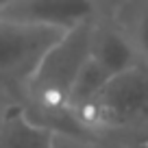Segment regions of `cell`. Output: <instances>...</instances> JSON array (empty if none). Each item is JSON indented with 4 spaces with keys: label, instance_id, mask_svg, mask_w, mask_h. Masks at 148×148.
<instances>
[{
    "label": "cell",
    "instance_id": "3",
    "mask_svg": "<svg viewBox=\"0 0 148 148\" xmlns=\"http://www.w3.org/2000/svg\"><path fill=\"white\" fill-rule=\"evenodd\" d=\"M116 2L118 0H11L0 9V18L65 33L111 13Z\"/></svg>",
    "mask_w": 148,
    "mask_h": 148
},
{
    "label": "cell",
    "instance_id": "9",
    "mask_svg": "<svg viewBox=\"0 0 148 148\" xmlns=\"http://www.w3.org/2000/svg\"><path fill=\"white\" fill-rule=\"evenodd\" d=\"M15 105H20V100H15L13 96H11L7 89L0 87V129H2V124H5L7 116H9V111L13 109Z\"/></svg>",
    "mask_w": 148,
    "mask_h": 148
},
{
    "label": "cell",
    "instance_id": "5",
    "mask_svg": "<svg viewBox=\"0 0 148 148\" xmlns=\"http://www.w3.org/2000/svg\"><path fill=\"white\" fill-rule=\"evenodd\" d=\"M0 148H52V133L28 120L22 105H15L0 129Z\"/></svg>",
    "mask_w": 148,
    "mask_h": 148
},
{
    "label": "cell",
    "instance_id": "6",
    "mask_svg": "<svg viewBox=\"0 0 148 148\" xmlns=\"http://www.w3.org/2000/svg\"><path fill=\"white\" fill-rule=\"evenodd\" d=\"M111 15L129 35L139 63L148 68V0H118Z\"/></svg>",
    "mask_w": 148,
    "mask_h": 148
},
{
    "label": "cell",
    "instance_id": "4",
    "mask_svg": "<svg viewBox=\"0 0 148 148\" xmlns=\"http://www.w3.org/2000/svg\"><path fill=\"white\" fill-rule=\"evenodd\" d=\"M89 59L96 61L109 76H116V74L139 63L137 52H135L129 35L111 13L102 15L100 20L92 24Z\"/></svg>",
    "mask_w": 148,
    "mask_h": 148
},
{
    "label": "cell",
    "instance_id": "8",
    "mask_svg": "<svg viewBox=\"0 0 148 148\" xmlns=\"http://www.w3.org/2000/svg\"><path fill=\"white\" fill-rule=\"evenodd\" d=\"M52 148H94L92 139L72 137V135H52Z\"/></svg>",
    "mask_w": 148,
    "mask_h": 148
},
{
    "label": "cell",
    "instance_id": "7",
    "mask_svg": "<svg viewBox=\"0 0 148 148\" xmlns=\"http://www.w3.org/2000/svg\"><path fill=\"white\" fill-rule=\"evenodd\" d=\"M109 135H113L124 148H148V122L118 131V133H109Z\"/></svg>",
    "mask_w": 148,
    "mask_h": 148
},
{
    "label": "cell",
    "instance_id": "10",
    "mask_svg": "<svg viewBox=\"0 0 148 148\" xmlns=\"http://www.w3.org/2000/svg\"><path fill=\"white\" fill-rule=\"evenodd\" d=\"M92 146L94 148H124L116 137H113V135H109V133L96 135V137L92 139Z\"/></svg>",
    "mask_w": 148,
    "mask_h": 148
},
{
    "label": "cell",
    "instance_id": "2",
    "mask_svg": "<svg viewBox=\"0 0 148 148\" xmlns=\"http://www.w3.org/2000/svg\"><path fill=\"white\" fill-rule=\"evenodd\" d=\"M61 31L11 22L0 18V87L22 102L24 85Z\"/></svg>",
    "mask_w": 148,
    "mask_h": 148
},
{
    "label": "cell",
    "instance_id": "1",
    "mask_svg": "<svg viewBox=\"0 0 148 148\" xmlns=\"http://www.w3.org/2000/svg\"><path fill=\"white\" fill-rule=\"evenodd\" d=\"M81 122L96 137L102 133L148 122V68L142 63L107 81L94 102L81 113Z\"/></svg>",
    "mask_w": 148,
    "mask_h": 148
},
{
    "label": "cell",
    "instance_id": "11",
    "mask_svg": "<svg viewBox=\"0 0 148 148\" xmlns=\"http://www.w3.org/2000/svg\"><path fill=\"white\" fill-rule=\"evenodd\" d=\"M9 2H11V0H0V9H2V7H7Z\"/></svg>",
    "mask_w": 148,
    "mask_h": 148
}]
</instances>
